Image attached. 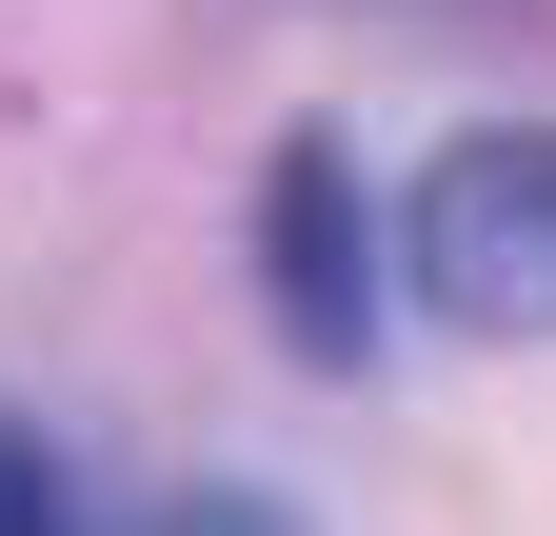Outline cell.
<instances>
[{"label": "cell", "mask_w": 556, "mask_h": 536, "mask_svg": "<svg viewBox=\"0 0 556 536\" xmlns=\"http://www.w3.org/2000/svg\"><path fill=\"white\" fill-rule=\"evenodd\" d=\"M417 298L457 339H556V119H477V140L417 179Z\"/></svg>", "instance_id": "6da1fadb"}, {"label": "cell", "mask_w": 556, "mask_h": 536, "mask_svg": "<svg viewBox=\"0 0 556 536\" xmlns=\"http://www.w3.org/2000/svg\"><path fill=\"white\" fill-rule=\"evenodd\" d=\"M258 298H278L299 358H338V378L378 358V199H358L338 140H278V179H258Z\"/></svg>", "instance_id": "7a4b0ae2"}, {"label": "cell", "mask_w": 556, "mask_h": 536, "mask_svg": "<svg viewBox=\"0 0 556 536\" xmlns=\"http://www.w3.org/2000/svg\"><path fill=\"white\" fill-rule=\"evenodd\" d=\"M0 536H80V477H60L21 418H0Z\"/></svg>", "instance_id": "3957f363"}, {"label": "cell", "mask_w": 556, "mask_h": 536, "mask_svg": "<svg viewBox=\"0 0 556 536\" xmlns=\"http://www.w3.org/2000/svg\"><path fill=\"white\" fill-rule=\"evenodd\" d=\"M139 536H299V516H278L258 477H199V497H160V516H139Z\"/></svg>", "instance_id": "277c9868"}]
</instances>
